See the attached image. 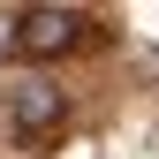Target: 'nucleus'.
I'll return each mask as SVG.
<instances>
[{
  "label": "nucleus",
  "instance_id": "nucleus-2",
  "mask_svg": "<svg viewBox=\"0 0 159 159\" xmlns=\"http://www.w3.org/2000/svg\"><path fill=\"white\" fill-rule=\"evenodd\" d=\"M76 30H84L76 8H23V15H15V46H23V53H68Z\"/></svg>",
  "mask_w": 159,
  "mask_h": 159
},
{
  "label": "nucleus",
  "instance_id": "nucleus-1",
  "mask_svg": "<svg viewBox=\"0 0 159 159\" xmlns=\"http://www.w3.org/2000/svg\"><path fill=\"white\" fill-rule=\"evenodd\" d=\"M0 106H8V129L23 136V144H46V136L61 129V114H68V91L53 84V76H8V84H0Z\"/></svg>",
  "mask_w": 159,
  "mask_h": 159
}]
</instances>
